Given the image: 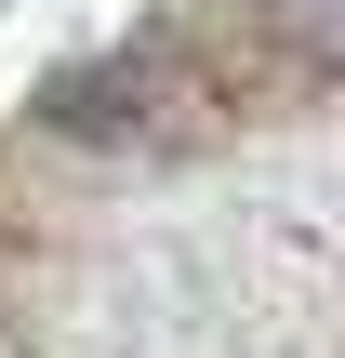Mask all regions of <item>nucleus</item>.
Wrapping results in <instances>:
<instances>
[{
  "mask_svg": "<svg viewBox=\"0 0 345 358\" xmlns=\"http://www.w3.org/2000/svg\"><path fill=\"white\" fill-rule=\"evenodd\" d=\"M173 106H213L199 80H173V53H106V66L53 80V133H80V146H173L186 133Z\"/></svg>",
  "mask_w": 345,
  "mask_h": 358,
  "instance_id": "1",
  "label": "nucleus"
},
{
  "mask_svg": "<svg viewBox=\"0 0 345 358\" xmlns=\"http://www.w3.org/2000/svg\"><path fill=\"white\" fill-rule=\"evenodd\" d=\"M266 27L293 53H345V0H266Z\"/></svg>",
  "mask_w": 345,
  "mask_h": 358,
  "instance_id": "2",
  "label": "nucleus"
}]
</instances>
